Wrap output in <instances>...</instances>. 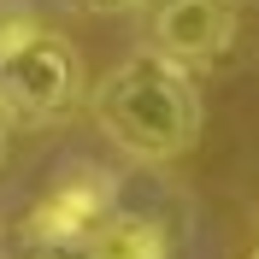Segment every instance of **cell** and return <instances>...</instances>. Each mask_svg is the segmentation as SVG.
<instances>
[{"instance_id":"cell-2","label":"cell","mask_w":259,"mask_h":259,"mask_svg":"<svg viewBox=\"0 0 259 259\" xmlns=\"http://www.w3.org/2000/svg\"><path fill=\"white\" fill-rule=\"evenodd\" d=\"M82 100V59L53 30H35L12 53H0V124L48 130Z\"/></svg>"},{"instance_id":"cell-3","label":"cell","mask_w":259,"mask_h":259,"mask_svg":"<svg viewBox=\"0 0 259 259\" xmlns=\"http://www.w3.org/2000/svg\"><path fill=\"white\" fill-rule=\"evenodd\" d=\"M112 206H118V183L100 165H71L24 212V242L30 247H82Z\"/></svg>"},{"instance_id":"cell-4","label":"cell","mask_w":259,"mask_h":259,"mask_svg":"<svg viewBox=\"0 0 259 259\" xmlns=\"http://www.w3.org/2000/svg\"><path fill=\"white\" fill-rule=\"evenodd\" d=\"M242 24V0H153L147 30H153V53L183 71L224 59Z\"/></svg>"},{"instance_id":"cell-1","label":"cell","mask_w":259,"mask_h":259,"mask_svg":"<svg viewBox=\"0 0 259 259\" xmlns=\"http://www.w3.org/2000/svg\"><path fill=\"white\" fill-rule=\"evenodd\" d=\"M95 124L100 136L142 165L177 159L200 136V95L183 65L159 53H136L95 89Z\"/></svg>"},{"instance_id":"cell-8","label":"cell","mask_w":259,"mask_h":259,"mask_svg":"<svg viewBox=\"0 0 259 259\" xmlns=\"http://www.w3.org/2000/svg\"><path fill=\"white\" fill-rule=\"evenodd\" d=\"M0 153H6V124H0Z\"/></svg>"},{"instance_id":"cell-5","label":"cell","mask_w":259,"mask_h":259,"mask_svg":"<svg viewBox=\"0 0 259 259\" xmlns=\"http://www.w3.org/2000/svg\"><path fill=\"white\" fill-rule=\"evenodd\" d=\"M77 253H82V259H171V230H165L153 212H124V206H112Z\"/></svg>"},{"instance_id":"cell-9","label":"cell","mask_w":259,"mask_h":259,"mask_svg":"<svg viewBox=\"0 0 259 259\" xmlns=\"http://www.w3.org/2000/svg\"><path fill=\"white\" fill-rule=\"evenodd\" d=\"M247 259H259V247H253V253H247Z\"/></svg>"},{"instance_id":"cell-7","label":"cell","mask_w":259,"mask_h":259,"mask_svg":"<svg viewBox=\"0 0 259 259\" xmlns=\"http://www.w3.org/2000/svg\"><path fill=\"white\" fill-rule=\"evenodd\" d=\"M24 259H82V253H77V247H30Z\"/></svg>"},{"instance_id":"cell-6","label":"cell","mask_w":259,"mask_h":259,"mask_svg":"<svg viewBox=\"0 0 259 259\" xmlns=\"http://www.w3.org/2000/svg\"><path fill=\"white\" fill-rule=\"evenodd\" d=\"M77 12H130V6H147V0H71Z\"/></svg>"}]
</instances>
